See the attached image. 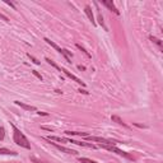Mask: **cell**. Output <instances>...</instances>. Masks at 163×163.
I'll list each match as a JSON object with an SVG mask.
<instances>
[{
  "instance_id": "cell-4",
  "label": "cell",
  "mask_w": 163,
  "mask_h": 163,
  "mask_svg": "<svg viewBox=\"0 0 163 163\" xmlns=\"http://www.w3.org/2000/svg\"><path fill=\"white\" fill-rule=\"evenodd\" d=\"M68 143H73L76 145H80V147H85V148H92V149H96L97 147L92 143H85V142H78V140H73V139H68Z\"/></svg>"
},
{
  "instance_id": "cell-17",
  "label": "cell",
  "mask_w": 163,
  "mask_h": 163,
  "mask_svg": "<svg viewBox=\"0 0 163 163\" xmlns=\"http://www.w3.org/2000/svg\"><path fill=\"white\" fill-rule=\"evenodd\" d=\"M76 47H78V49H79V50H80V51H82V52H83V54H84L85 56H87V57H89V59L92 57V56H91V54L88 52V51H87V50H85L84 47H82V45H79V44H76Z\"/></svg>"
},
{
  "instance_id": "cell-11",
  "label": "cell",
  "mask_w": 163,
  "mask_h": 163,
  "mask_svg": "<svg viewBox=\"0 0 163 163\" xmlns=\"http://www.w3.org/2000/svg\"><path fill=\"white\" fill-rule=\"evenodd\" d=\"M47 140H50V142H61V143H68V139H65V138H61V136H47L46 138Z\"/></svg>"
},
{
  "instance_id": "cell-10",
  "label": "cell",
  "mask_w": 163,
  "mask_h": 163,
  "mask_svg": "<svg viewBox=\"0 0 163 163\" xmlns=\"http://www.w3.org/2000/svg\"><path fill=\"white\" fill-rule=\"evenodd\" d=\"M15 105L19 106V107H22V108H24V110H27V111H36V107H35V106L25 105V103H23V102H19V101H15Z\"/></svg>"
},
{
  "instance_id": "cell-28",
  "label": "cell",
  "mask_w": 163,
  "mask_h": 163,
  "mask_svg": "<svg viewBox=\"0 0 163 163\" xmlns=\"http://www.w3.org/2000/svg\"><path fill=\"white\" fill-rule=\"evenodd\" d=\"M38 115H44V116H47V114L46 112H37Z\"/></svg>"
},
{
  "instance_id": "cell-23",
  "label": "cell",
  "mask_w": 163,
  "mask_h": 163,
  "mask_svg": "<svg viewBox=\"0 0 163 163\" xmlns=\"http://www.w3.org/2000/svg\"><path fill=\"white\" fill-rule=\"evenodd\" d=\"M32 73H33V74H35V75L37 76V78L40 79V80H42V75H41V74H38V73H37L36 70H32Z\"/></svg>"
},
{
  "instance_id": "cell-20",
  "label": "cell",
  "mask_w": 163,
  "mask_h": 163,
  "mask_svg": "<svg viewBox=\"0 0 163 163\" xmlns=\"http://www.w3.org/2000/svg\"><path fill=\"white\" fill-rule=\"evenodd\" d=\"M27 56L31 59V61H33V63H35L36 65H40V61H38V60L36 59V57H33V56H31V54H27Z\"/></svg>"
},
{
  "instance_id": "cell-9",
  "label": "cell",
  "mask_w": 163,
  "mask_h": 163,
  "mask_svg": "<svg viewBox=\"0 0 163 163\" xmlns=\"http://www.w3.org/2000/svg\"><path fill=\"white\" fill-rule=\"evenodd\" d=\"M84 12H85V14H87V17L89 18V21L92 22V24L93 25H96V22H94V17H93V13H92V9H91V6H85L84 8Z\"/></svg>"
},
{
  "instance_id": "cell-18",
  "label": "cell",
  "mask_w": 163,
  "mask_h": 163,
  "mask_svg": "<svg viewBox=\"0 0 163 163\" xmlns=\"http://www.w3.org/2000/svg\"><path fill=\"white\" fill-rule=\"evenodd\" d=\"M45 60H46V61H47V63H49L50 65H52V66L55 68V69H57L59 72H61V68H59V66H57V65H56V64H55V63H54V61H52V60H51V59H49V57H46Z\"/></svg>"
},
{
  "instance_id": "cell-19",
  "label": "cell",
  "mask_w": 163,
  "mask_h": 163,
  "mask_svg": "<svg viewBox=\"0 0 163 163\" xmlns=\"http://www.w3.org/2000/svg\"><path fill=\"white\" fill-rule=\"evenodd\" d=\"M79 162L80 163H97L96 161H92V159H89V158H79Z\"/></svg>"
},
{
  "instance_id": "cell-16",
  "label": "cell",
  "mask_w": 163,
  "mask_h": 163,
  "mask_svg": "<svg viewBox=\"0 0 163 163\" xmlns=\"http://www.w3.org/2000/svg\"><path fill=\"white\" fill-rule=\"evenodd\" d=\"M65 134L66 135H79V136H88V134L87 133H78V131H65Z\"/></svg>"
},
{
  "instance_id": "cell-21",
  "label": "cell",
  "mask_w": 163,
  "mask_h": 163,
  "mask_svg": "<svg viewBox=\"0 0 163 163\" xmlns=\"http://www.w3.org/2000/svg\"><path fill=\"white\" fill-rule=\"evenodd\" d=\"M98 21H99V23H101V24L105 27V23H103V17L101 15V13H99V12H98Z\"/></svg>"
},
{
  "instance_id": "cell-12",
  "label": "cell",
  "mask_w": 163,
  "mask_h": 163,
  "mask_svg": "<svg viewBox=\"0 0 163 163\" xmlns=\"http://www.w3.org/2000/svg\"><path fill=\"white\" fill-rule=\"evenodd\" d=\"M149 40L153 42V44H156L157 46H158V49L162 51V41L159 40V38H157V37H154V36H149Z\"/></svg>"
},
{
  "instance_id": "cell-14",
  "label": "cell",
  "mask_w": 163,
  "mask_h": 163,
  "mask_svg": "<svg viewBox=\"0 0 163 163\" xmlns=\"http://www.w3.org/2000/svg\"><path fill=\"white\" fill-rule=\"evenodd\" d=\"M111 120H112V121H115V122H117L118 125H122V126H124V127H126V129L129 127V126H127V125H126V124H125V122H124L118 116H112V117H111Z\"/></svg>"
},
{
  "instance_id": "cell-22",
  "label": "cell",
  "mask_w": 163,
  "mask_h": 163,
  "mask_svg": "<svg viewBox=\"0 0 163 163\" xmlns=\"http://www.w3.org/2000/svg\"><path fill=\"white\" fill-rule=\"evenodd\" d=\"M4 139V127H0V140Z\"/></svg>"
},
{
  "instance_id": "cell-26",
  "label": "cell",
  "mask_w": 163,
  "mask_h": 163,
  "mask_svg": "<svg viewBox=\"0 0 163 163\" xmlns=\"http://www.w3.org/2000/svg\"><path fill=\"white\" fill-rule=\"evenodd\" d=\"M79 92H80V93H84V94H88V92H87V91H83L82 88L79 89Z\"/></svg>"
},
{
  "instance_id": "cell-3",
  "label": "cell",
  "mask_w": 163,
  "mask_h": 163,
  "mask_svg": "<svg viewBox=\"0 0 163 163\" xmlns=\"http://www.w3.org/2000/svg\"><path fill=\"white\" fill-rule=\"evenodd\" d=\"M88 140H92V142H98L99 144H110V145H115L117 142H115V140H108V139H105V138H98V136H91V135H88V136H85Z\"/></svg>"
},
{
  "instance_id": "cell-15",
  "label": "cell",
  "mask_w": 163,
  "mask_h": 163,
  "mask_svg": "<svg viewBox=\"0 0 163 163\" xmlns=\"http://www.w3.org/2000/svg\"><path fill=\"white\" fill-rule=\"evenodd\" d=\"M45 41L47 42V44H49L50 46H52V47H54V49H55V50L57 51V52H61V50H63V49H60V47H59V46H57L56 44H54V42L51 41V40H49V38H45Z\"/></svg>"
},
{
  "instance_id": "cell-5",
  "label": "cell",
  "mask_w": 163,
  "mask_h": 163,
  "mask_svg": "<svg viewBox=\"0 0 163 163\" xmlns=\"http://www.w3.org/2000/svg\"><path fill=\"white\" fill-rule=\"evenodd\" d=\"M61 72H63V73H64V74H65V75L68 76V78H70V79H73L74 82H76L78 84H82L83 87H85V83H83V82H82V80H80V79L78 78V76H75L74 74H72L70 72H68L66 69H61Z\"/></svg>"
},
{
  "instance_id": "cell-2",
  "label": "cell",
  "mask_w": 163,
  "mask_h": 163,
  "mask_svg": "<svg viewBox=\"0 0 163 163\" xmlns=\"http://www.w3.org/2000/svg\"><path fill=\"white\" fill-rule=\"evenodd\" d=\"M99 147H101V148H103V149H106V150L114 152V153L118 154V156H122V157H125V158H127V159H131V161H134V158L130 156V154H127L126 152H124V150H121V149L116 148L115 145H110V144H99Z\"/></svg>"
},
{
  "instance_id": "cell-29",
  "label": "cell",
  "mask_w": 163,
  "mask_h": 163,
  "mask_svg": "<svg viewBox=\"0 0 163 163\" xmlns=\"http://www.w3.org/2000/svg\"><path fill=\"white\" fill-rule=\"evenodd\" d=\"M12 163H15V162H12Z\"/></svg>"
},
{
  "instance_id": "cell-8",
  "label": "cell",
  "mask_w": 163,
  "mask_h": 163,
  "mask_svg": "<svg viewBox=\"0 0 163 163\" xmlns=\"http://www.w3.org/2000/svg\"><path fill=\"white\" fill-rule=\"evenodd\" d=\"M60 54H61L64 57H65V60H66V61L68 63H69V64H72V59H73V54L70 52V51H68V50H65V49H63L61 50V52H60Z\"/></svg>"
},
{
  "instance_id": "cell-7",
  "label": "cell",
  "mask_w": 163,
  "mask_h": 163,
  "mask_svg": "<svg viewBox=\"0 0 163 163\" xmlns=\"http://www.w3.org/2000/svg\"><path fill=\"white\" fill-rule=\"evenodd\" d=\"M102 4H103L105 6H107L108 9H110L111 12H114L115 14H117V15L120 14V12L117 10V8H116V6L114 5V3H112V2H102Z\"/></svg>"
},
{
  "instance_id": "cell-1",
  "label": "cell",
  "mask_w": 163,
  "mask_h": 163,
  "mask_svg": "<svg viewBox=\"0 0 163 163\" xmlns=\"http://www.w3.org/2000/svg\"><path fill=\"white\" fill-rule=\"evenodd\" d=\"M13 127V139H14V143L21 145V147L25 148V149H31V144L28 142V139L24 136V134L19 130L18 127H15L14 125H12Z\"/></svg>"
},
{
  "instance_id": "cell-6",
  "label": "cell",
  "mask_w": 163,
  "mask_h": 163,
  "mask_svg": "<svg viewBox=\"0 0 163 163\" xmlns=\"http://www.w3.org/2000/svg\"><path fill=\"white\" fill-rule=\"evenodd\" d=\"M51 145H54L56 149H59L60 152H63V153H66V154H76L75 150L69 149V148H66V147H63V145H59V144H56V143H51Z\"/></svg>"
},
{
  "instance_id": "cell-13",
  "label": "cell",
  "mask_w": 163,
  "mask_h": 163,
  "mask_svg": "<svg viewBox=\"0 0 163 163\" xmlns=\"http://www.w3.org/2000/svg\"><path fill=\"white\" fill-rule=\"evenodd\" d=\"M0 154H6V156H17L18 153H15L10 149H6V148H0Z\"/></svg>"
},
{
  "instance_id": "cell-27",
  "label": "cell",
  "mask_w": 163,
  "mask_h": 163,
  "mask_svg": "<svg viewBox=\"0 0 163 163\" xmlns=\"http://www.w3.org/2000/svg\"><path fill=\"white\" fill-rule=\"evenodd\" d=\"M5 3H6V4H9L12 8H14V4H13V3H10V2H5Z\"/></svg>"
},
{
  "instance_id": "cell-25",
  "label": "cell",
  "mask_w": 163,
  "mask_h": 163,
  "mask_svg": "<svg viewBox=\"0 0 163 163\" xmlns=\"http://www.w3.org/2000/svg\"><path fill=\"white\" fill-rule=\"evenodd\" d=\"M78 69H79V70H85V68L82 66V65H78Z\"/></svg>"
},
{
  "instance_id": "cell-24",
  "label": "cell",
  "mask_w": 163,
  "mask_h": 163,
  "mask_svg": "<svg viewBox=\"0 0 163 163\" xmlns=\"http://www.w3.org/2000/svg\"><path fill=\"white\" fill-rule=\"evenodd\" d=\"M0 18H2L3 21H5V22H9V18H8V17H5V15H3L2 13H0Z\"/></svg>"
}]
</instances>
